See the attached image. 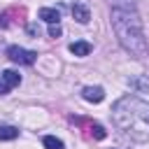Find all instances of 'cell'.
<instances>
[{
    "label": "cell",
    "mask_w": 149,
    "mask_h": 149,
    "mask_svg": "<svg viewBox=\"0 0 149 149\" xmlns=\"http://www.w3.org/2000/svg\"><path fill=\"white\" fill-rule=\"evenodd\" d=\"M114 126L135 142H149V102L137 95H123L112 105Z\"/></svg>",
    "instance_id": "obj_1"
},
{
    "label": "cell",
    "mask_w": 149,
    "mask_h": 149,
    "mask_svg": "<svg viewBox=\"0 0 149 149\" xmlns=\"http://www.w3.org/2000/svg\"><path fill=\"white\" fill-rule=\"evenodd\" d=\"M109 21H112V30L119 40V44L135 58L147 56V35L142 28V19L130 9H112L109 12Z\"/></svg>",
    "instance_id": "obj_2"
},
{
    "label": "cell",
    "mask_w": 149,
    "mask_h": 149,
    "mask_svg": "<svg viewBox=\"0 0 149 149\" xmlns=\"http://www.w3.org/2000/svg\"><path fill=\"white\" fill-rule=\"evenodd\" d=\"M7 58L12 63H19V65H33L37 61V54L30 51V49H23V47L12 44V47H7Z\"/></svg>",
    "instance_id": "obj_3"
},
{
    "label": "cell",
    "mask_w": 149,
    "mask_h": 149,
    "mask_svg": "<svg viewBox=\"0 0 149 149\" xmlns=\"http://www.w3.org/2000/svg\"><path fill=\"white\" fill-rule=\"evenodd\" d=\"M21 84V74L19 72H14V70H5V72H0V95H5V93H9L14 86H19Z\"/></svg>",
    "instance_id": "obj_4"
},
{
    "label": "cell",
    "mask_w": 149,
    "mask_h": 149,
    "mask_svg": "<svg viewBox=\"0 0 149 149\" xmlns=\"http://www.w3.org/2000/svg\"><path fill=\"white\" fill-rule=\"evenodd\" d=\"M70 12H72V16H74L77 23H88V19H91V9L81 0H74V5L70 7Z\"/></svg>",
    "instance_id": "obj_5"
},
{
    "label": "cell",
    "mask_w": 149,
    "mask_h": 149,
    "mask_svg": "<svg viewBox=\"0 0 149 149\" xmlns=\"http://www.w3.org/2000/svg\"><path fill=\"white\" fill-rule=\"evenodd\" d=\"M81 98L86 102H102L105 100V91H102V86H84L81 88Z\"/></svg>",
    "instance_id": "obj_6"
},
{
    "label": "cell",
    "mask_w": 149,
    "mask_h": 149,
    "mask_svg": "<svg viewBox=\"0 0 149 149\" xmlns=\"http://www.w3.org/2000/svg\"><path fill=\"white\" fill-rule=\"evenodd\" d=\"M40 19H44V21L51 26V23H58V21H61V12L54 9V7H42V9H40Z\"/></svg>",
    "instance_id": "obj_7"
},
{
    "label": "cell",
    "mask_w": 149,
    "mask_h": 149,
    "mask_svg": "<svg viewBox=\"0 0 149 149\" xmlns=\"http://www.w3.org/2000/svg\"><path fill=\"white\" fill-rule=\"evenodd\" d=\"M91 49H93V47H91L88 42H84V40H77V42L70 44V54H74V56H88Z\"/></svg>",
    "instance_id": "obj_8"
},
{
    "label": "cell",
    "mask_w": 149,
    "mask_h": 149,
    "mask_svg": "<svg viewBox=\"0 0 149 149\" xmlns=\"http://www.w3.org/2000/svg\"><path fill=\"white\" fill-rule=\"evenodd\" d=\"M19 137V128L16 126H0V142H9Z\"/></svg>",
    "instance_id": "obj_9"
},
{
    "label": "cell",
    "mask_w": 149,
    "mask_h": 149,
    "mask_svg": "<svg viewBox=\"0 0 149 149\" xmlns=\"http://www.w3.org/2000/svg\"><path fill=\"white\" fill-rule=\"evenodd\" d=\"M107 2H109L112 9H130V12L137 9V2L135 0H107Z\"/></svg>",
    "instance_id": "obj_10"
},
{
    "label": "cell",
    "mask_w": 149,
    "mask_h": 149,
    "mask_svg": "<svg viewBox=\"0 0 149 149\" xmlns=\"http://www.w3.org/2000/svg\"><path fill=\"white\" fill-rule=\"evenodd\" d=\"M42 144H44V149H63V142L58 137H54V135H44Z\"/></svg>",
    "instance_id": "obj_11"
},
{
    "label": "cell",
    "mask_w": 149,
    "mask_h": 149,
    "mask_svg": "<svg viewBox=\"0 0 149 149\" xmlns=\"http://www.w3.org/2000/svg\"><path fill=\"white\" fill-rule=\"evenodd\" d=\"M91 130H93V135H95V140H105V135H107V133H105V128H102L100 123H95V126H93Z\"/></svg>",
    "instance_id": "obj_12"
},
{
    "label": "cell",
    "mask_w": 149,
    "mask_h": 149,
    "mask_svg": "<svg viewBox=\"0 0 149 149\" xmlns=\"http://www.w3.org/2000/svg\"><path fill=\"white\" fill-rule=\"evenodd\" d=\"M61 33H63V30H61L58 23H51V26H49V37H61Z\"/></svg>",
    "instance_id": "obj_13"
},
{
    "label": "cell",
    "mask_w": 149,
    "mask_h": 149,
    "mask_svg": "<svg viewBox=\"0 0 149 149\" xmlns=\"http://www.w3.org/2000/svg\"><path fill=\"white\" fill-rule=\"evenodd\" d=\"M28 33H30V35H40V28H37V26H28Z\"/></svg>",
    "instance_id": "obj_14"
}]
</instances>
